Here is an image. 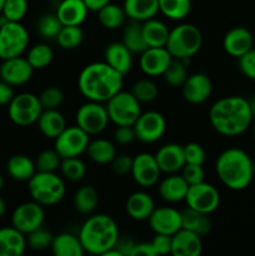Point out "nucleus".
Instances as JSON below:
<instances>
[{
    "label": "nucleus",
    "mask_w": 255,
    "mask_h": 256,
    "mask_svg": "<svg viewBox=\"0 0 255 256\" xmlns=\"http://www.w3.org/2000/svg\"><path fill=\"white\" fill-rule=\"evenodd\" d=\"M209 120L220 135L238 136L249 129L254 118L249 100L242 96H225L212 105Z\"/></svg>",
    "instance_id": "obj_1"
},
{
    "label": "nucleus",
    "mask_w": 255,
    "mask_h": 256,
    "mask_svg": "<svg viewBox=\"0 0 255 256\" xmlns=\"http://www.w3.org/2000/svg\"><path fill=\"white\" fill-rule=\"evenodd\" d=\"M124 75L112 69L105 62L86 65L78 78V88L85 99L106 102L122 89Z\"/></svg>",
    "instance_id": "obj_2"
},
{
    "label": "nucleus",
    "mask_w": 255,
    "mask_h": 256,
    "mask_svg": "<svg viewBox=\"0 0 255 256\" xmlns=\"http://www.w3.org/2000/svg\"><path fill=\"white\" fill-rule=\"evenodd\" d=\"M215 172L220 182L234 192L246 189L255 175L252 159L239 148H230L220 152L215 162Z\"/></svg>",
    "instance_id": "obj_3"
},
{
    "label": "nucleus",
    "mask_w": 255,
    "mask_h": 256,
    "mask_svg": "<svg viewBox=\"0 0 255 256\" xmlns=\"http://www.w3.org/2000/svg\"><path fill=\"white\" fill-rule=\"evenodd\" d=\"M119 228L112 216L96 214L85 220L79 232L85 252L92 255H105L115 246L119 239Z\"/></svg>",
    "instance_id": "obj_4"
},
{
    "label": "nucleus",
    "mask_w": 255,
    "mask_h": 256,
    "mask_svg": "<svg viewBox=\"0 0 255 256\" xmlns=\"http://www.w3.org/2000/svg\"><path fill=\"white\" fill-rule=\"evenodd\" d=\"M32 200L42 206H52L62 202L65 196V182L56 172H36L28 182Z\"/></svg>",
    "instance_id": "obj_5"
},
{
    "label": "nucleus",
    "mask_w": 255,
    "mask_h": 256,
    "mask_svg": "<svg viewBox=\"0 0 255 256\" xmlns=\"http://www.w3.org/2000/svg\"><path fill=\"white\" fill-rule=\"evenodd\" d=\"M202 34L199 28L192 24H180L170 30L166 49L174 59L189 60L200 50Z\"/></svg>",
    "instance_id": "obj_6"
},
{
    "label": "nucleus",
    "mask_w": 255,
    "mask_h": 256,
    "mask_svg": "<svg viewBox=\"0 0 255 256\" xmlns=\"http://www.w3.org/2000/svg\"><path fill=\"white\" fill-rule=\"evenodd\" d=\"M106 110L110 122H114L116 126L119 125H132L142 114L140 102L132 94V92H122L114 95L112 99L106 102Z\"/></svg>",
    "instance_id": "obj_7"
},
{
    "label": "nucleus",
    "mask_w": 255,
    "mask_h": 256,
    "mask_svg": "<svg viewBox=\"0 0 255 256\" xmlns=\"http://www.w3.org/2000/svg\"><path fill=\"white\" fill-rule=\"evenodd\" d=\"M29 45V32L20 22H8L0 26V59L20 56Z\"/></svg>",
    "instance_id": "obj_8"
},
{
    "label": "nucleus",
    "mask_w": 255,
    "mask_h": 256,
    "mask_svg": "<svg viewBox=\"0 0 255 256\" xmlns=\"http://www.w3.org/2000/svg\"><path fill=\"white\" fill-rule=\"evenodd\" d=\"M42 112L39 96L32 92H20L8 105L10 120L19 126H29L35 124Z\"/></svg>",
    "instance_id": "obj_9"
},
{
    "label": "nucleus",
    "mask_w": 255,
    "mask_h": 256,
    "mask_svg": "<svg viewBox=\"0 0 255 256\" xmlns=\"http://www.w3.org/2000/svg\"><path fill=\"white\" fill-rule=\"evenodd\" d=\"M76 125L89 135H96L104 132L110 122L104 102H90L82 104L75 115Z\"/></svg>",
    "instance_id": "obj_10"
},
{
    "label": "nucleus",
    "mask_w": 255,
    "mask_h": 256,
    "mask_svg": "<svg viewBox=\"0 0 255 256\" xmlns=\"http://www.w3.org/2000/svg\"><path fill=\"white\" fill-rule=\"evenodd\" d=\"M90 135L86 134L78 125L75 126H66L62 132V134L55 139V146L58 154L65 158L80 156L82 154L86 152L88 145H89Z\"/></svg>",
    "instance_id": "obj_11"
},
{
    "label": "nucleus",
    "mask_w": 255,
    "mask_h": 256,
    "mask_svg": "<svg viewBox=\"0 0 255 256\" xmlns=\"http://www.w3.org/2000/svg\"><path fill=\"white\" fill-rule=\"evenodd\" d=\"M185 202L188 208L210 215L219 208L220 192L214 185L208 184L205 182L189 185Z\"/></svg>",
    "instance_id": "obj_12"
},
{
    "label": "nucleus",
    "mask_w": 255,
    "mask_h": 256,
    "mask_svg": "<svg viewBox=\"0 0 255 256\" xmlns=\"http://www.w3.org/2000/svg\"><path fill=\"white\" fill-rule=\"evenodd\" d=\"M45 220V212L42 205L36 202H26L15 208L12 215V226L28 235L29 232L42 226Z\"/></svg>",
    "instance_id": "obj_13"
},
{
    "label": "nucleus",
    "mask_w": 255,
    "mask_h": 256,
    "mask_svg": "<svg viewBox=\"0 0 255 256\" xmlns=\"http://www.w3.org/2000/svg\"><path fill=\"white\" fill-rule=\"evenodd\" d=\"M135 136L139 142L152 144L162 138L166 132V120L158 112H145L140 114L132 125Z\"/></svg>",
    "instance_id": "obj_14"
},
{
    "label": "nucleus",
    "mask_w": 255,
    "mask_h": 256,
    "mask_svg": "<svg viewBox=\"0 0 255 256\" xmlns=\"http://www.w3.org/2000/svg\"><path fill=\"white\" fill-rule=\"evenodd\" d=\"M132 176L138 185L142 188H152L159 182L162 170L158 165L155 155L149 152H140L132 158Z\"/></svg>",
    "instance_id": "obj_15"
},
{
    "label": "nucleus",
    "mask_w": 255,
    "mask_h": 256,
    "mask_svg": "<svg viewBox=\"0 0 255 256\" xmlns=\"http://www.w3.org/2000/svg\"><path fill=\"white\" fill-rule=\"evenodd\" d=\"M32 72L34 68L26 58H22V55L2 60V64L0 65V78L12 86L26 84L32 79Z\"/></svg>",
    "instance_id": "obj_16"
},
{
    "label": "nucleus",
    "mask_w": 255,
    "mask_h": 256,
    "mask_svg": "<svg viewBox=\"0 0 255 256\" xmlns=\"http://www.w3.org/2000/svg\"><path fill=\"white\" fill-rule=\"evenodd\" d=\"M148 222L155 234H165L172 236L182 228V212L169 206L154 209Z\"/></svg>",
    "instance_id": "obj_17"
},
{
    "label": "nucleus",
    "mask_w": 255,
    "mask_h": 256,
    "mask_svg": "<svg viewBox=\"0 0 255 256\" xmlns=\"http://www.w3.org/2000/svg\"><path fill=\"white\" fill-rule=\"evenodd\" d=\"M172 56L166 48H148L140 54L139 65L148 76H159L165 72Z\"/></svg>",
    "instance_id": "obj_18"
},
{
    "label": "nucleus",
    "mask_w": 255,
    "mask_h": 256,
    "mask_svg": "<svg viewBox=\"0 0 255 256\" xmlns=\"http://www.w3.org/2000/svg\"><path fill=\"white\" fill-rule=\"evenodd\" d=\"M212 92V82L206 74L195 72L189 75L182 86V98L190 104L206 102Z\"/></svg>",
    "instance_id": "obj_19"
},
{
    "label": "nucleus",
    "mask_w": 255,
    "mask_h": 256,
    "mask_svg": "<svg viewBox=\"0 0 255 256\" xmlns=\"http://www.w3.org/2000/svg\"><path fill=\"white\" fill-rule=\"evenodd\" d=\"M252 45H254V36L250 30L244 26L232 28L222 39V48L225 52L234 58H240L245 52L252 50Z\"/></svg>",
    "instance_id": "obj_20"
},
{
    "label": "nucleus",
    "mask_w": 255,
    "mask_h": 256,
    "mask_svg": "<svg viewBox=\"0 0 255 256\" xmlns=\"http://www.w3.org/2000/svg\"><path fill=\"white\" fill-rule=\"evenodd\" d=\"M155 159L162 172L175 174L180 172L185 165L184 146L175 142L162 145L155 154Z\"/></svg>",
    "instance_id": "obj_21"
},
{
    "label": "nucleus",
    "mask_w": 255,
    "mask_h": 256,
    "mask_svg": "<svg viewBox=\"0 0 255 256\" xmlns=\"http://www.w3.org/2000/svg\"><path fill=\"white\" fill-rule=\"evenodd\" d=\"M202 252V236L186 229H180L172 236V255L199 256Z\"/></svg>",
    "instance_id": "obj_22"
},
{
    "label": "nucleus",
    "mask_w": 255,
    "mask_h": 256,
    "mask_svg": "<svg viewBox=\"0 0 255 256\" xmlns=\"http://www.w3.org/2000/svg\"><path fill=\"white\" fill-rule=\"evenodd\" d=\"M104 62L122 75H126L132 66V52L122 44L114 42L106 45L104 52Z\"/></svg>",
    "instance_id": "obj_23"
},
{
    "label": "nucleus",
    "mask_w": 255,
    "mask_h": 256,
    "mask_svg": "<svg viewBox=\"0 0 255 256\" xmlns=\"http://www.w3.org/2000/svg\"><path fill=\"white\" fill-rule=\"evenodd\" d=\"M154 209V200L145 192H132L125 202V210L128 215L136 222H144L149 219Z\"/></svg>",
    "instance_id": "obj_24"
},
{
    "label": "nucleus",
    "mask_w": 255,
    "mask_h": 256,
    "mask_svg": "<svg viewBox=\"0 0 255 256\" xmlns=\"http://www.w3.org/2000/svg\"><path fill=\"white\" fill-rule=\"evenodd\" d=\"M26 246L25 234L14 226L0 229V256H20Z\"/></svg>",
    "instance_id": "obj_25"
},
{
    "label": "nucleus",
    "mask_w": 255,
    "mask_h": 256,
    "mask_svg": "<svg viewBox=\"0 0 255 256\" xmlns=\"http://www.w3.org/2000/svg\"><path fill=\"white\" fill-rule=\"evenodd\" d=\"M189 184L185 182L182 175L168 174L164 180L159 184V195L162 200L168 202H179L185 200Z\"/></svg>",
    "instance_id": "obj_26"
},
{
    "label": "nucleus",
    "mask_w": 255,
    "mask_h": 256,
    "mask_svg": "<svg viewBox=\"0 0 255 256\" xmlns=\"http://www.w3.org/2000/svg\"><path fill=\"white\" fill-rule=\"evenodd\" d=\"M88 12L89 9L82 0H62L55 14L62 25H82Z\"/></svg>",
    "instance_id": "obj_27"
},
{
    "label": "nucleus",
    "mask_w": 255,
    "mask_h": 256,
    "mask_svg": "<svg viewBox=\"0 0 255 256\" xmlns=\"http://www.w3.org/2000/svg\"><path fill=\"white\" fill-rule=\"evenodd\" d=\"M36 122L40 132L48 139L55 140L66 128L64 115L58 109L42 110Z\"/></svg>",
    "instance_id": "obj_28"
},
{
    "label": "nucleus",
    "mask_w": 255,
    "mask_h": 256,
    "mask_svg": "<svg viewBox=\"0 0 255 256\" xmlns=\"http://www.w3.org/2000/svg\"><path fill=\"white\" fill-rule=\"evenodd\" d=\"M122 8L130 20L142 22L156 16L159 0H125Z\"/></svg>",
    "instance_id": "obj_29"
},
{
    "label": "nucleus",
    "mask_w": 255,
    "mask_h": 256,
    "mask_svg": "<svg viewBox=\"0 0 255 256\" xmlns=\"http://www.w3.org/2000/svg\"><path fill=\"white\" fill-rule=\"evenodd\" d=\"M142 35L148 48H164L166 46L170 30L165 22L152 18L145 20L142 24Z\"/></svg>",
    "instance_id": "obj_30"
},
{
    "label": "nucleus",
    "mask_w": 255,
    "mask_h": 256,
    "mask_svg": "<svg viewBox=\"0 0 255 256\" xmlns=\"http://www.w3.org/2000/svg\"><path fill=\"white\" fill-rule=\"evenodd\" d=\"M50 249L55 256H82L85 254L79 236H75L70 232L54 235Z\"/></svg>",
    "instance_id": "obj_31"
},
{
    "label": "nucleus",
    "mask_w": 255,
    "mask_h": 256,
    "mask_svg": "<svg viewBox=\"0 0 255 256\" xmlns=\"http://www.w3.org/2000/svg\"><path fill=\"white\" fill-rule=\"evenodd\" d=\"M6 172L14 180L29 182L38 172L35 162L24 154L12 155L6 164Z\"/></svg>",
    "instance_id": "obj_32"
},
{
    "label": "nucleus",
    "mask_w": 255,
    "mask_h": 256,
    "mask_svg": "<svg viewBox=\"0 0 255 256\" xmlns=\"http://www.w3.org/2000/svg\"><path fill=\"white\" fill-rule=\"evenodd\" d=\"M182 229L190 230V232H195L202 238L209 234L212 226L209 214L200 212L198 210L192 209V208H186L185 210H182Z\"/></svg>",
    "instance_id": "obj_33"
},
{
    "label": "nucleus",
    "mask_w": 255,
    "mask_h": 256,
    "mask_svg": "<svg viewBox=\"0 0 255 256\" xmlns=\"http://www.w3.org/2000/svg\"><path fill=\"white\" fill-rule=\"evenodd\" d=\"M88 156L95 164L106 165L116 156V148L112 142L106 139H95L88 145Z\"/></svg>",
    "instance_id": "obj_34"
},
{
    "label": "nucleus",
    "mask_w": 255,
    "mask_h": 256,
    "mask_svg": "<svg viewBox=\"0 0 255 256\" xmlns=\"http://www.w3.org/2000/svg\"><path fill=\"white\" fill-rule=\"evenodd\" d=\"M122 42L132 54L134 52L142 54L145 49H148L144 35H142V24L135 20H130V22L124 25Z\"/></svg>",
    "instance_id": "obj_35"
},
{
    "label": "nucleus",
    "mask_w": 255,
    "mask_h": 256,
    "mask_svg": "<svg viewBox=\"0 0 255 256\" xmlns=\"http://www.w3.org/2000/svg\"><path fill=\"white\" fill-rule=\"evenodd\" d=\"M126 18L128 16L124 8L119 6L116 4H112V2L106 4L104 8H102L98 12L99 22L102 24V26L109 30H115L124 26L125 22H126Z\"/></svg>",
    "instance_id": "obj_36"
},
{
    "label": "nucleus",
    "mask_w": 255,
    "mask_h": 256,
    "mask_svg": "<svg viewBox=\"0 0 255 256\" xmlns=\"http://www.w3.org/2000/svg\"><path fill=\"white\" fill-rule=\"evenodd\" d=\"M72 204L80 214H90L96 209L99 204V192L92 185H85L76 190L72 199Z\"/></svg>",
    "instance_id": "obj_37"
},
{
    "label": "nucleus",
    "mask_w": 255,
    "mask_h": 256,
    "mask_svg": "<svg viewBox=\"0 0 255 256\" xmlns=\"http://www.w3.org/2000/svg\"><path fill=\"white\" fill-rule=\"evenodd\" d=\"M192 0H159V12L168 19L182 20L189 15Z\"/></svg>",
    "instance_id": "obj_38"
},
{
    "label": "nucleus",
    "mask_w": 255,
    "mask_h": 256,
    "mask_svg": "<svg viewBox=\"0 0 255 256\" xmlns=\"http://www.w3.org/2000/svg\"><path fill=\"white\" fill-rule=\"evenodd\" d=\"M82 39H84V32L80 25H62V30L55 40L60 48L70 50L80 46Z\"/></svg>",
    "instance_id": "obj_39"
},
{
    "label": "nucleus",
    "mask_w": 255,
    "mask_h": 256,
    "mask_svg": "<svg viewBox=\"0 0 255 256\" xmlns=\"http://www.w3.org/2000/svg\"><path fill=\"white\" fill-rule=\"evenodd\" d=\"M52 58H54L52 49L48 44H44V42L35 44L34 46L30 48L26 55L28 62L34 68V70L46 68L52 62Z\"/></svg>",
    "instance_id": "obj_40"
},
{
    "label": "nucleus",
    "mask_w": 255,
    "mask_h": 256,
    "mask_svg": "<svg viewBox=\"0 0 255 256\" xmlns=\"http://www.w3.org/2000/svg\"><path fill=\"white\" fill-rule=\"evenodd\" d=\"M60 172L64 179L69 182H80L86 174V166L84 162L79 159V156L65 158V159H62Z\"/></svg>",
    "instance_id": "obj_41"
},
{
    "label": "nucleus",
    "mask_w": 255,
    "mask_h": 256,
    "mask_svg": "<svg viewBox=\"0 0 255 256\" xmlns=\"http://www.w3.org/2000/svg\"><path fill=\"white\" fill-rule=\"evenodd\" d=\"M165 82L172 88H182V84L185 82L186 78L189 76L188 75V69L185 66L184 60L174 59L172 58V62L168 66V69L165 70V72L162 74Z\"/></svg>",
    "instance_id": "obj_42"
},
{
    "label": "nucleus",
    "mask_w": 255,
    "mask_h": 256,
    "mask_svg": "<svg viewBox=\"0 0 255 256\" xmlns=\"http://www.w3.org/2000/svg\"><path fill=\"white\" fill-rule=\"evenodd\" d=\"M62 28V22L59 20L58 15L52 14V12H48V14L42 15L36 25L38 32H39L44 39L48 40L56 39L58 34L60 32Z\"/></svg>",
    "instance_id": "obj_43"
},
{
    "label": "nucleus",
    "mask_w": 255,
    "mask_h": 256,
    "mask_svg": "<svg viewBox=\"0 0 255 256\" xmlns=\"http://www.w3.org/2000/svg\"><path fill=\"white\" fill-rule=\"evenodd\" d=\"M132 94L139 100L140 104L142 102H152L156 99L158 94H159V89H158L156 84L152 80L142 79L138 80L132 85Z\"/></svg>",
    "instance_id": "obj_44"
},
{
    "label": "nucleus",
    "mask_w": 255,
    "mask_h": 256,
    "mask_svg": "<svg viewBox=\"0 0 255 256\" xmlns=\"http://www.w3.org/2000/svg\"><path fill=\"white\" fill-rule=\"evenodd\" d=\"M60 164H62V156L58 154L55 149L42 150L35 160V166L38 172H55L58 169H60Z\"/></svg>",
    "instance_id": "obj_45"
},
{
    "label": "nucleus",
    "mask_w": 255,
    "mask_h": 256,
    "mask_svg": "<svg viewBox=\"0 0 255 256\" xmlns=\"http://www.w3.org/2000/svg\"><path fill=\"white\" fill-rule=\"evenodd\" d=\"M52 238L54 235L49 232V230L44 229V228H39V229L34 230V232H29L26 238V244L30 249L36 250V252H42V250L48 249L52 246Z\"/></svg>",
    "instance_id": "obj_46"
},
{
    "label": "nucleus",
    "mask_w": 255,
    "mask_h": 256,
    "mask_svg": "<svg viewBox=\"0 0 255 256\" xmlns=\"http://www.w3.org/2000/svg\"><path fill=\"white\" fill-rule=\"evenodd\" d=\"M28 12V0H5L2 14L9 22H22Z\"/></svg>",
    "instance_id": "obj_47"
},
{
    "label": "nucleus",
    "mask_w": 255,
    "mask_h": 256,
    "mask_svg": "<svg viewBox=\"0 0 255 256\" xmlns=\"http://www.w3.org/2000/svg\"><path fill=\"white\" fill-rule=\"evenodd\" d=\"M40 104H42V110L46 109H58L62 104L64 100V94L62 90L56 86H48L40 92L39 95Z\"/></svg>",
    "instance_id": "obj_48"
},
{
    "label": "nucleus",
    "mask_w": 255,
    "mask_h": 256,
    "mask_svg": "<svg viewBox=\"0 0 255 256\" xmlns=\"http://www.w3.org/2000/svg\"><path fill=\"white\" fill-rule=\"evenodd\" d=\"M184 146V155H185V164H196L202 165L206 159V152L205 149L198 142H189Z\"/></svg>",
    "instance_id": "obj_49"
},
{
    "label": "nucleus",
    "mask_w": 255,
    "mask_h": 256,
    "mask_svg": "<svg viewBox=\"0 0 255 256\" xmlns=\"http://www.w3.org/2000/svg\"><path fill=\"white\" fill-rule=\"evenodd\" d=\"M180 172H182V176L189 185H195L204 182L205 172L202 169V165L185 164Z\"/></svg>",
    "instance_id": "obj_50"
},
{
    "label": "nucleus",
    "mask_w": 255,
    "mask_h": 256,
    "mask_svg": "<svg viewBox=\"0 0 255 256\" xmlns=\"http://www.w3.org/2000/svg\"><path fill=\"white\" fill-rule=\"evenodd\" d=\"M238 64L242 74L248 79L255 82V49L249 50L244 55L238 58Z\"/></svg>",
    "instance_id": "obj_51"
},
{
    "label": "nucleus",
    "mask_w": 255,
    "mask_h": 256,
    "mask_svg": "<svg viewBox=\"0 0 255 256\" xmlns=\"http://www.w3.org/2000/svg\"><path fill=\"white\" fill-rule=\"evenodd\" d=\"M110 164H112V170L115 174L120 175V176H125V175L132 172V158L126 154L116 155Z\"/></svg>",
    "instance_id": "obj_52"
},
{
    "label": "nucleus",
    "mask_w": 255,
    "mask_h": 256,
    "mask_svg": "<svg viewBox=\"0 0 255 256\" xmlns=\"http://www.w3.org/2000/svg\"><path fill=\"white\" fill-rule=\"evenodd\" d=\"M150 242H152L156 255L172 254V235L155 234Z\"/></svg>",
    "instance_id": "obj_53"
},
{
    "label": "nucleus",
    "mask_w": 255,
    "mask_h": 256,
    "mask_svg": "<svg viewBox=\"0 0 255 256\" xmlns=\"http://www.w3.org/2000/svg\"><path fill=\"white\" fill-rule=\"evenodd\" d=\"M114 139L120 145H129L136 139L134 128L130 125H119L114 132Z\"/></svg>",
    "instance_id": "obj_54"
},
{
    "label": "nucleus",
    "mask_w": 255,
    "mask_h": 256,
    "mask_svg": "<svg viewBox=\"0 0 255 256\" xmlns=\"http://www.w3.org/2000/svg\"><path fill=\"white\" fill-rule=\"evenodd\" d=\"M135 244H136V242L132 239H130V238L119 236L114 249L119 252L120 256H130L132 255V249H134Z\"/></svg>",
    "instance_id": "obj_55"
},
{
    "label": "nucleus",
    "mask_w": 255,
    "mask_h": 256,
    "mask_svg": "<svg viewBox=\"0 0 255 256\" xmlns=\"http://www.w3.org/2000/svg\"><path fill=\"white\" fill-rule=\"evenodd\" d=\"M14 89H12V85L8 84L4 80L0 82V106L2 105H9L12 102V100L14 99Z\"/></svg>",
    "instance_id": "obj_56"
},
{
    "label": "nucleus",
    "mask_w": 255,
    "mask_h": 256,
    "mask_svg": "<svg viewBox=\"0 0 255 256\" xmlns=\"http://www.w3.org/2000/svg\"><path fill=\"white\" fill-rule=\"evenodd\" d=\"M130 256H156L152 242H136Z\"/></svg>",
    "instance_id": "obj_57"
},
{
    "label": "nucleus",
    "mask_w": 255,
    "mask_h": 256,
    "mask_svg": "<svg viewBox=\"0 0 255 256\" xmlns=\"http://www.w3.org/2000/svg\"><path fill=\"white\" fill-rule=\"evenodd\" d=\"M86 5V8L89 9V12H99L102 8H104L105 5L112 2V0H82Z\"/></svg>",
    "instance_id": "obj_58"
},
{
    "label": "nucleus",
    "mask_w": 255,
    "mask_h": 256,
    "mask_svg": "<svg viewBox=\"0 0 255 256\" xmlns=\"http://www.w3.org/2000/svg\"><path fill=\"white\" fill-rule=\"evenodd\" d=\"M249 105H250V110H252V118L255 119V95H252V98L249 99Z\"/></svg>",
    "instance_id": "obj_59"
},
{
    "label": "nucleus",
    "mask_w": 255,
    "mask_h": 256,
    "mask_svg": "<svg viewBox=\"0 0 255 256\" xmlns=\"http://www.w3.org/2000/svg\"><path fill=\"white\" fill-rule=\"evenodd\" d=\"M5 212H6V204H5V202L2 200V198L0 196V218L5 214Z\"/></svg>",
    "instance_id": "obj_60"
},
{
    "label": "nucleus",
    "mask_w": 255,
    "mask_h": 256,
    "mask_svg": "<svg viewBox=\"0 0 255 256\" xmlns=\"http://www.w3.org/2000/svg\"><path fill=\"white\" fill-rule=\"evenodd\" d=\"M2 186H4V179H2V176L0 175V190L2 189Z\"/></svg>",
    "instance_id": "obj_61"
},
{
    "label": "nucleus",
    "mask_w": 255,
    "mask_h": 256,
    "mask_svg": "<svg viewBox=\"0 0 255 256\" xmlns=\"http://www.w3.org/2000/svg\"><path fill=\"white\" fill-rule=\"evenodd\" d=\"M4 2H5V0H0V14H2V8H4Z\"/></svg>",
    "instance_id": "obj_62"
},
{
    "label": "nucleus",
    "mask_w": 255,
    "mask_h": 256,
    "mask_svg": "<svg viewBox=\"0 0 255 256\" xmlns=\"http://www.w3.org/2000/svg\"><path fill=\"white\" fill-rule=\"evenodd\" d=\"M252 136H254L255 139V122H254V125H252Z\"/></svg>",
    "instance_id": "obj_63"
},
{
    "label": "nucleus",
    "mask_w": 255,
    "mask_h": 256,
    "mask_svg": "<svg viewBox=\"0 0 255 256\" xmlns=\"http://www.w3.org/2000/svg\"><path fill=\"white\" fill-rule=\"evenodd\" d=\"M252 170H254V174H255V159H252Z\"/></svg>",
    "instance_id": "obj_64"
}]
</instances>
